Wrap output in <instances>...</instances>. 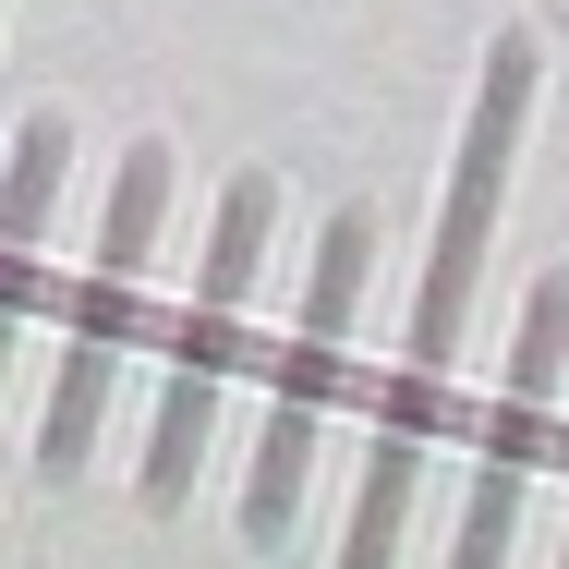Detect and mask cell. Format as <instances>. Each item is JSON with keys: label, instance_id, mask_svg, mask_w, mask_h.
<instances>
[{"label": "cell", "instance_id": "obj_1", "mask_svg": "<svg viewBox=\"0 0 569 569\" xmlns=\"http://www.w3.org/2000/svg\"><path fill=\"white\" fill-rule=\"evenodd\" d=\"M267 254V170H242L219 207V254H207V303H194V340L170 363V400H158V437H146V509H170L194 485V449H207V412H219V363L230 328H242V279Z\"/></svg>", "mask_w": 569, "mask_h": 569}, {"label": "cell", "instance_id": "obj_2", "mask_svg": "<svg viewBox=\"0 0 569 569\" xmlns=\"http://www.w3.org/2000/svg\"><path fill=\"white\" fill-rule=\"evenodd\" d=\"M363 254H376V230H363V207H340L328 254H316V291H303V340H291V376H279V400H267V460H254V485H242V533H254V546L291 521L303 437H316V412H328V388H340V316H351V291H363Z\"/></svg>", "mask_w": 569, "mask_h": 569}, {"label": "cell", "instance_id": "obj_3", "mask_svg": "<svg viewBox=\"0 0 569 569\" xmlns=\"http://www.w3.org/2000/svg\"><path fill=\"white\" fill-rule=\"evenodd\" d=\"M158 194H170V158H158V146H133V158H121L110 242H98V279H86V303H73V363H61V400H49V437H37V460H49V472H73V460H86V437H98V388H110L121 303H133V267H146Z\"/></svg>", "mask_w": 569, "mask_h": 569}, {"label": "cell", "instance_id": "obj_4", "mask_svg": "<svg viewBox=\"0 0 569 569\" xmlns=\"http://www.w3.org/2000/svg\"><path fill=\"white\" fill-rule=\"evenodd\" d=\"M558 351H569V279H533V303H521V351H509V400H497V449H485V485H472V533H460L449 569H497V546H509L521 485H533V460H546Z\"/></svg>", "mask_w": 569, "mask_h": 569}, {"label": "cell", "instance_id": "obj_5", "mask_svg": "<svg viewBox=\"0 0 569 569\" xmlns=\"http://www.w3.org/2000/svg\"><path fill=\"white\" fill-rule=\"evenodd\" d=\"M61 158H73V133H61V121H37V133L12 146V194H0V340H12V303H24V267H37V219H49Z\"/></svg>", "mask_w": 569, "mask_h": 569}]
</instances>
